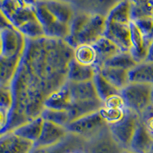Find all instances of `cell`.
Instances as JSON below:
<instances>
[{"mask_svg":"<svg viewBox=\"0 0 153 153\" xmlns=\"http://www.w3.org/2000/svg\"><path fill=\"white\" fill-rule=\"evenodd\" d=\"M35 5L25 0H0V10L12 27L25 38L35 39L44 37L45 34L37 17Z\"/></svg>","mask_w":153,"mask_h":153,"instance_id":"7a4b0ae2","label":"cell"},{"mask_svg":"<svg viewBox=\"0 0 153 153\" xmlns=\"http://www.w3.org/2000/svg\"><path fill=\"white\" fill-rule=\"evenodd\" d=\"M73 59L83 66L92 67L97 69L99 59L94 45H80L74 48Z\"/></svg>","mask_w":153,"mask_h":153,"instance_id":"e0dca14e","label":"cell"},{"mask_svg":"<svg viewBox=\"0 0 153 153\" xmlns=\"http://www.w3.org/2000/svg\"><path fill=\"white\" fill-rule=\"evenodd\" d=\"M69 132L64 126L44 120L43 128L40 138L35 143V147H51L64 141Z\"/></svg>","mask_w":153,"mask_h":153,"instance_id":"8fae6325","label":"cell"},{"mask_svg":"<svg viewBox=\"0 0 153 153\" xmlns=\"http://www.w3.org/2000/svg\"><path fill=\"white\" fill-rule=\"evenodd\" d=\"M13 106V94L11 84H0V107L11 110Z\"/></svg>","mask_w":153,"mask_h":153,"instance_id":"4dcf8cb0","label":"cell"},{"mask_svg":"<svg viewBox=\"0 0 153 153\" xmlns=\"http://www.w3.org/2000/svg\"><path fill=\"white\" fill-rule=\"evenodd\" d=\"M25 1L31 4H35V2H37V0H25Z\"/></svg>","mask_w":153,"mask_h":153,"instance_id":"60d3db41","label":"cell"},{"mask_svg":"<svg viewBox=\"0 0 153 153\" xmlns=\"http://www.w3.org/2000/svg\"><path fill=\"white\" fill-rule=\"evenodd\" d=\"M131 4L120 0L106 16L104 36L114 42L122 51L131 48Z\"/></svg>","mask_w":153,"mask_h":153,"instance_id":"277c9868","label":"cell"},{"mask_svg":"<svg viewBox=\"0 0 153 153\" xmlns=\"http://www.w3.org/2000/svg\"><path fill=\"white\" fill-rule=\"evenodd\" d=\"M10 119V110L0 107V133H4L7 129Z\"/></svg>","mask_w":153,"mask_h":153,"instance_id":"e575fe53","label":"cell"},{"mask_svg":"<svg viewBox=\"0 0 153 153\" xmlns=\"http://www.w3.org/2000/svg\"><path fill=\"white\" fill-rule=\"evenodd\" d=\"M129 1L132 5H137V4H140L143 2H144L145 0H129Z\"/></svg>","mask_w":153,"mask_h":153,"instance_id":"f35d334b","label":"cell"},{"mask_svg":"<svg viewBox=\"0 0 153 153\" xmlns=\"http://www.w3.org/2000/svg\"><path fill=\"white\" fill-rule=\"evenodd\" d=\"M119 1L120 0H74L71 5L78 12L106 16Z\"/></svg>","mask_w":153,"mask_h":153,"instance_id":"5bb4252c","label":"cell"},{"mask_svg":"<svg viewBox=\"0 0 153 153\" xmlns=\"http://www.w3.org/2000/svg\"><path fill=\"white\" fill-rule=\"evenodd\" d=\"M152 104L153 106V90H152Z\"/></svg>","mask_w":153,"mask_h":153,"instance_id":"7bdbcfd3","label":"cell"},{"mask_svg":"<svg viewBox=\"0 0 153 153\" xmlns=\"http://www.w3.org/2000/svg\"><path fill=\"white\" fill-rule=\"evenodd\" d=\"M129 80L132 83L149 84L153 87V62L139 63L129 71Z\"/></svg>","mask_w":153,"mask_h":153,"instance_id":"7402d4cb","label":"cell"},{"mask_svg":"<svg viewBox=\"0 0 153 153\" xmlns=\"http://www.w3.org/2000/svg\"><path fill=\"white\" fill-rule=\"evenodd\" d=\"M140 121L146 130L153 137V106H149L141 115H139Z\"/></svg>","mask_w":153,"mask_h":153,"instance_id":"1f68e13d","label":"cell"},{"mask_svg":"<svg viewBox=\"0 0 153 153\" xmlns=\"http://www.w3.org/2000/svg\"><path fill=\"white\" fill-rule=\"evenodd\" d=\"M105 28L106 16L76 11L65 41L74 48L84 44L94 45L104 36Z\"/></svg>","mask_w":153,"mask_h":153,"instance_id":"3957f363","label":"cell"},{"mask_svg":"<svg viewBox=\"0 0 153 153\" xmlns=\"http://www.w3.org/2000/svg\"><path fill=\"white\" fill-rule=\"evenodd\" d=\"M152 147L153 137L139 120L129 150L135 153H150L152 151Z\"/></svg>","mask_w":153,"mask_h":153,"instance_id":"2e32d148","label":"cell"},{"mask_svg":"<svg viewBox=\"0 0 153 153\" xmlns=\"http://www.w3.org/2000/svg\"><path fill=\"white\" fill-rule=\"evenodd\" d=\"M139 120V116L137 113L127 109L125 117L120 122L109 126L114 139L125 150L129 149L131 141Z\"/></svg>","mask_w":153,"mask_h":153,"instance_id":"ba28073f","label":"cell"},{"mask_svg":"<svg viewBox=\"0 0 153 153\" xmlns=\"http://www.w3.org/2000/svg\"><path fill=\"white\" fill-rule=\"evenodd\" d=\"M97 69L92 67L83 66L72 59L68 71V80L71 82H87L93 80Z\"/></svg>","mask_w":153,"mask_h":153,"instance_id":"603a6c76","label":"cell"},{"mask_svg":"<svg viewBox=\"0 0 153 153\" xmlns=\"http://www.w3.org/2000/svg\"><path fill=\"white\" fill-rule=\"evenodd\" d=\"M71 106V97L67 84L51 94L45 103V108L52 110H67Z\"/></svg>","mask_w":153,"mask_h":153,"instance_id":"ac0fdd59","label":"cell"},{"mask_svg":"<svg viewBox=\"0 0 153 153\" xmlns=\"http://www.w3.org/2000/svg\"><path fill=\"white\" fill-rule=\"evenodd\" d=\"M103 106L112 109H127L125 101L121 94H115L108 97L103 102Z\"/></svg>","mask_w":153,"mask_h":153,"instance_id":"d6a6232c","label":"cell"},{"mask_svg":"<svg viewBox=\"0 0 153 153\" xmlns=\"http://www.w3.org/2000/svg\"><path fill=\"white\" fill-rule=\"evenodd\" d=\"M133 22V21H132ZM133 22L139 27V28L143 31L146 36L151 38L153 31V18H146L134 21ZM152 39V38H151Z\"/></svg>","mask_w":153,"mask_h":153,"instance_id":"836d02e7","label":"cell"},{"mask_svg":"<svg viewBox=\"0 0 153 153\" xmlns=\"http://www.w3.org/2000/svg\"><path fill=\"white\" fill-rule=\"evenodd\" d=\"M97 71L120 91L129 83V71L111 67H101Z\"/></svg>","mask_w":153,"mask_h":153,"instance_id":"d6986e66","label":"cell"},{"mask_svg":"<svg viewBox=\"0 0 153 153\" xmlns=\"http://www.w3.org/2000/svg\"><path fill=\"white\" fill-rule=\"evenodd\" d=\"M66 84L69 89L71 97V105L80 101L99 98L96 91L94 80L87 82H79V83L68 80Z\"/></svg>","mask_w":153,"mask_h":153,"instance_id":"9a60e30c","label":"cell"},{"mask_svg":"<svg viewBox=\"0 0 153 153\" xmlns=\"http://www.w3.org/2000/svg\"><path fill=\"white\" fill-rule=\"evenodd\" d=\"M2 44V55L7 57L22 56L24 52L26 38L14 27H9L0 32Z\"/></svg>","mask_w":153,"mask_h":153,"instance_id":"30bf717a","label":"cell"},{"mask_svg":"<svg viewBox=\"0 0 153 153\" xmlns=\"http://www.w3.org/2000/svg\"><path fill=\"white\" fill-rule=\"evenodd\" d=\"M146 18H153V0H145L144 2L137 5L131 4L132 21Z\"/></svg>","mask_w":153,"mask_h":153,"instance_id":"f1b7e54d","label":"cell"},{"mask_svg":"<svg viewBox=\"0 0 153 153\" xmlns=\"http://www.w3.org/2000/svg\"><path fill=\"white\" fill-rule=\"evenodd\" d=\"M66 128L69 133L87 141L109 128V126L99 110L73 120Z\"/></svg>","mask_w":153,"mask_h":153,"instance_id":"5b68a950","label":"cell"},{"mask_svg":"<svg viewBox=\"0 0 153 153\" xmlns=\"http://www.w3.org/2000/svg\"><path fill=\"white\" fill-rule=\"evenodd\" d=\"M127 109H112L103 106L100 110L101 116L109 126L118 123L125 117Z\"/></svg>","mask_w":153,"mask_h":153,"instance_id":"f546056e","label":"cell"},{"mask_svg":"<svg viewBox=\"0 0 153 153\" xmlns=\"http://www.w3.org/2000/svg\"><path fill=\"white\" fill-rule=\"evenodd\" d=\"M84 146H78V147H75V148L71 149L68 150L65 152V153H84Z\"/></svg>","mask_w":153,"mask_h":153,"instance_id":"74e56055","label":"cell"},{"mask_svg":"<svg viewBox=\"0 0 153 153\" xmlns=\"http://www.w3.org/2000/svg\"><path fill=\"white\" fill-rule=\"evenodd\" d=\"M146 61L153 62V39L151 41L150 45L149 47L148 54H147V57H146Z\"/></svg>","mask_w":153,"mask_h":153,"instance_id":"8d00e7d4","label":"cell"},{"mask_svg":"<svg viewBox=\"0 0 153 153\" xmlns=\"http://www.w3.org/2000/svg\"><path fill=\"white\" fill-rule=\"evenodd\" d=\"M41 117L45 121H49L65 127L72 121L69 112L67 110H57L45 108L41 114Z\"/></svg>","mask_w":153,"mask_h":153,"instance_id":"83f0119b","label":"cell"},{"mask_svg":"<svg viewBox=\"0 0 153 153\" xmlns=\"http://www.w3.org/2000/svg\"><path fill=\"white\" fill-rule=\"evenodd\" d=\"M150 153H153V152H150Z\"/></svg>","mask_w":153,"mask_h":153,"instance_id":"7dc6e473","label":"cell"},{"mask_svg":"<svg viewBox=\"0 0 153 153\" xmlns=\"http://www.w3.org/2000/svg\"><path fill=\"white\" fill-rule=\"evenodd\" d=\"M43 123L44 120L40 116L29 122L22 124L12 131L18 136L35 143L40 138Z\"/></svg>","mask_w":153,"mask_h":153,"instance_id":"44dd1931","label":"cell"},{"mask_svg":"<svg viewBox=\"0 0 153 153\" xmlns=\"http://www.w3.org/2000/svg\"><path fill=\"white\" fill-rule=\"evenodd\" d=\"M151 38H152V40L153 39V31H152V36H151Z\"/></svg>","mask_w":153,"mask_h":153,"instance_id":"ee69618b","label":"cell"},{"mask_svg":"<svg viewBox=\"0 0 153 153\" xmlns=\"http://www.w3.org/2000/svg\"><path fill=\"white\" fill-rule=\"evenodd\" d=\"M35 143L18 136L13 131L0 136V153H30Z\"/></svg>","mask_w":153,"mask_h":153,"instance_id":"7c38bea8","label":"cell"},{"mask_svg":"<svg viewBox=\"0 0 153 153\" xmlns=\"http://www.w3.org/2000/svg\"><path fill=\"white\" fill-rule=\"evenodd\" d=\"M9 27H12V25L9 23L8 19L5 18L2 11L0 10V32L5 30V28H9Z\"/></svg>","mask_w":153,"mask_h":153,"instance_id":"d590c367","label":"cell"},{"mask_svg":"<svg viewBox=\"0 0 153 153\" xmlns=\"http://www.w3.org/2000/svg\"><path fill=\"white\" fill-rule=\"evenodd\" d=\"M2 55V40H1V37H0V57Z\"/></svg>","mask_w":153,"mask_h":153,"instance_id":"ab89813d","label":"cell"},{"mask_svg":"<svg viewBox=\"0 0 153 153\" xmlns=\"http://www.w3.org/2000/svg\"><path fill=\"white\" fill-rule=\"evenodd\" d=\"M22 56L0 57V84H11L14 79Z\"/></svg>","mask_w":153,"mask_h":153,"instance_id":"ffe728a7","label":"cell"},{"mask_svg":"<svg viewBox=\"0 0 153 153\" xmlns=\"http://www.w3.org/2000/svg\"><path fill=\"white\" fill-rule=\"evenodd\" d=\"M152 39L146 36L133 22H131V48L129 52L139 63L146 61Z\"/></svg>","mask_w":153,"mask_h":153,"instance_id":"4fadbf2b","label":"cell"},{"mask_svg":"<svg viewBox=\"0 0 153 153\" xmlns=\"http://www.w3.org/2000/svg\"><path fill=\"white\" fill-rule=\"evenodd\" d=\"M74 48L65 40L26 38L24 52L11 83L13 106L5 132L40 117L51 94L68 81Z\"/></svg>","mask_w":153,"mask_h":153,"instance_id":"6da1fadb","label":"cell"},{"mask_svg":"<svg viewBox=\"0 0 153 153\" xmlns=\"http://www.w3.org/2000/svg\"><path fill=\"white\" fill-rule=\"evenodd\" d=\"M1 135H2V133H0V136H1Z\"/></svg>","mask_w":153,"mask_h":153,"instance_id":"bcb514c9","label":"cell"},{"mask_svg":"<svg viewBox=\"0 0 153 153\" xmlns=\"http://www.w3.org/2000/svg\"><path fill=\"white\" fill-rule=\"evenodd\" d=\"M124 149L114 139L110 128L84 143V153H123Z\"/></svg>","mask_w":153,"mask_h":153,"instance_id":"9c48e42d","label":"cell"},{"mask_svg":"<svg viewBox=\"0 0 153 153\" xmlns=\"http://www.w3.org/2000/svg\"><path fill=\"white\" fill-rule=\"evenodd\" d=\"M35 12L42 27L45 36L65 40L70 33V25L61 22L51 12L42 0H38L35 5Z\"/></svg>","mask_w":153,"mask_h":153,"instance_id":"52a82bcc","label":"cell"},{"mask_svg":"<svg viewBox=\"0 0 153 153\" xmlns=\"http://www.w3.org/2000/svg\"><path fill=\"white\" fill-rule=\"evenodd\" d=\"M129 51H120L104 63L103 67L120 68L129 71L137 65Z\"/></svg>","mask_w":153,"mask_h":153,"instance_id":"4316f807","label":"cell"},{"mask_svg":"<svg viewBox=\"0 0 153 153\" xmlns=\"http://www.w3.org/2000/svg\"><path fill=\"white\" fill-rule=\"evenodd\" d=\"M94 46L98 54V59H99L98 68L103 67L106 61L120 53V51H122L114 42L105 36H103L97 42H95Z\"/></svg>","mask_w":153,"mask_h":153,"instance_id":"d4e9b609","label":"cell"},{"mask_svg":"<svg viewBox=\"0 0 153 153\" xmlns=\"http://www.w3.org/2000/svg\"><path fill=\"white\" fill-rule=\"evenodd\" d=\"M37 1H38V0H37Z\"/></svg>","mask_w":153,"mask_h":153,"instance_id":"c3c4849f","label":"cell"},{"mask_svg":"<svg viewBox=\"0 0 153 153\" xmlns=\"http://www.w3.org/2000/svg\"><path fill=\"white\" fill-rule=\"evenodd\" d=\"M123 153H135V152L130 151V150H124L123 152Z\"/></svg>","mask_w":153,"mask_h":153,"instance_id":"b9f144b4","label":"cell"},{"mask_svg":"<svg viewBox=\"0 0 153 153\" xmlns=\"http://www.w3.org/2000/svg\"><path fill=\"white\" fill-rule=\"evenodd\" d=\"M94 84L98 97L104 102L108 97L115 94H120V91L112 85L110 82L105 79L97 71L94 78Z\"/></svg>","mask_w":153,"mask_h":153,"instance_id":"484cf974","label":"cell"},{"mask_svg":"<svg viewBox=\"0 0 153 153\" xmlns=\"http://www.w3.org/2000/svg\"><path fill=\"white\" fill-rule=\"evenodd\" d=\"M152 86L149 84L129 82L120 91V94L125 101L127 109L139 116L152 105Z\"/></svg>","mask_w":153,"mask_h":153,"instance_id":"8992f818","label":"cell"},{"mask_svg":"<svg viewBox=\"0 0 153 153\" xmlns=\"http://www.w3.org/2000/svg\"><path fill=\"white\" fill-rule=\"evenodd\" d=\"M85 140L77 136L69 133L68 137L61 143L51 146V147H35L31 151L30 153H65L71 149L78 147V146H84Z\"/></svg>","mask_w":153,"mask_h":153,"instance_id":"cb8c5ba5","label":"cell"},{"mask_svg":"<svg viewBox=\"0 0 153 153\" xmlns=\"http://www.w3.org/2000/svg\"><path fill=\"white\" fill-rule=\"evenodd\" d=\"M152 152H153V147H152Z\"/></svg>","mask_w":153,"mask_h":153,"instance_id":"f6af8a7d","label":"cell"}]
</instances>
